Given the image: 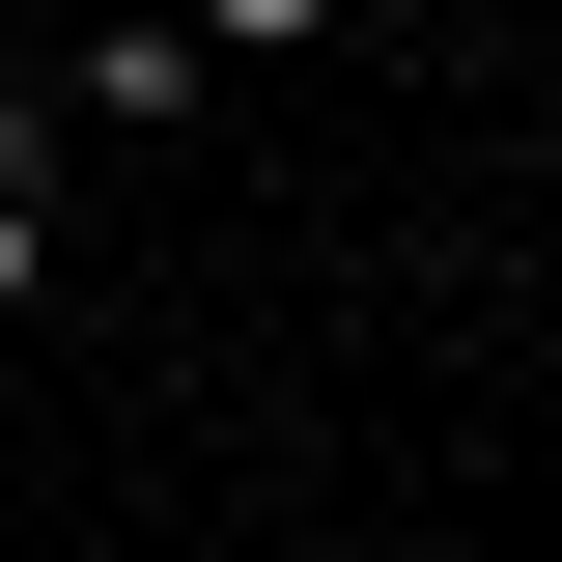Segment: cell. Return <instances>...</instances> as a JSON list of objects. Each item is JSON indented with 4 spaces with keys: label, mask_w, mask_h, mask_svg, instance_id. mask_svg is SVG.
Masks as SVG:
<instances>
[{
    "label": "cell",
    "mask_w": 562,
    "mask_h": 562,
    "mask_svg": "<svg viewBox=\"0 0 562 562\" xmlns=\"http://www.w3.org/2000/svg\"><path fill=\"white\" fill-rule=\"evenodd\" d=\"M198 85H225V57H198V0H85V113H140V140H169Z\"/></svg>",
    "instance_id": "6da1fadb"
},
{
    "label": "cell",
    "mask_w": 562,
    "mask_h": 562,
    "mask_svg": "<svg viewBox=\"0 0 562 562\" xmlns=\"http://www.w3.org/2000/svg\"><path fill=\"white\" fill-rule=\"evenodd\" d=\"M198 57H338V0H198Z\"/></svg>",
    "instance_id": "7a4b0ae2"
}]
</instances>
